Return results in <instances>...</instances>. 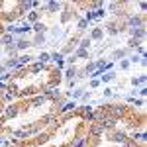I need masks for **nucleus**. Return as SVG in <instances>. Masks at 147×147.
I'll list each match as a JSON object with an SVG mask.
<instances>
[{
    "label": "nucleus",
    "instance_id": "nucleus-1",
    "mask_svg": "<svg viewBox=\"0 0 147 147\" xmlns=\"http://www.w3.org/2000/svg\"><path fill=\"white\" fill-rule=\"evenodd\" d=\"M2 104H4V98H2V92H0V108H2Z\"/></svg>",
    "mask_w": 147,
    "mask_h": 147
}]
</instances>
